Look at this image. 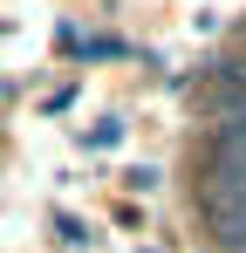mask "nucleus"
Instances as JSON below:
<instances>
[{"instance_id":"obj_2","label":"nucleus","mask_w":246,"mask_h":253,"mask_svg":"<svg viewBox=\"0 0 246 253\" xmlns=\"http://www.w3.org/2000/svg\"><path fill=\"white\" fill-rule=\"evenodd\" d=\"M212 240H219V253H246V206L219 212V219H212Z\"/></svg>"},{"instance_id":"obj_1","label":"nucleus","mask_w":246,"mask_h":253,"mask_svg":"<svg viewBox=\"0 0 246 253\" xmlns=\"http://www.w3.org/2000/svg\"><path fill=\"white\" fill-rule=\"evenodd\" d=\"M212 171H240L246 178V110L212 130Z\"/></svg>"}]
</instances>
